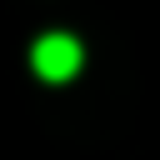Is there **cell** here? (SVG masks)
Instances as JSON below:
<instances>
[{
    "label": "cell",
    "instance_id": "6da1fadb",
    "mask_svg": "<svg viewBox=\"0 0 160 160\" xmlns=\"http://www.w3.org/2000/svg\"><path fill=\"white\" fill-rule=\"evenodd\" d=\"M30 65L40 80H70L80 70V40L70 35H40L35 50H30Z\"/></svg>",
    "mask_w": 160,
    "mask_h": 160
}]
</instances>
